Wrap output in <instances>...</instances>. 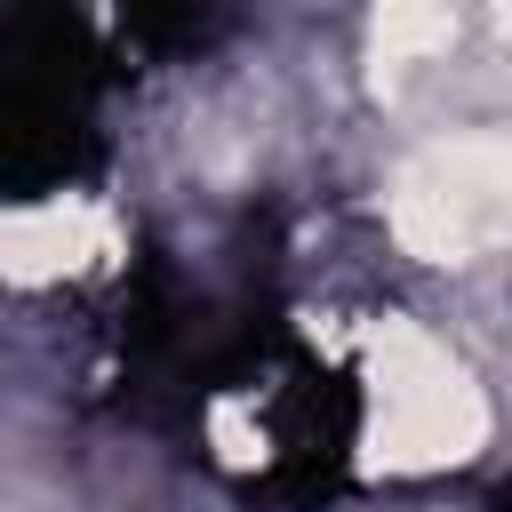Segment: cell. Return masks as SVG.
Masks as SVG:
<instances>
[{
    "mask_svg": "<svg viewBox=\"0 0 512 512\" xmlns=\"http://www.w3.org/2000/svg\"><path fill=\"white\" fill-rule=\"evenodd\" d=\"M112 240L104 208L88 200H40V208H0V272L8 280H56L96 264Z\"/></svg>",
    "mask_w": 512,
    "mask_h": 512,
    "instance_id": "3",
    "label": "cell"
},
{
    "mask_svg": "<svg viewBox=\"0 0 512 512\" xmlns=\"http://www.w3.org/2000/svg\"><path fill=\"white\" fill-rule=\"evenodd\" d=\"M504 32H512V0H504Z\"/></svg>",
    "mask_w": 512,
    "mask_h": 512,
    "instance_id": "5",
    "label": "cell"
},
{
    "mask_svg": "<svg viewBox=\"0 0 512 512\" xmlns=\"http://www.w3.org/2000/svg\"><path fill=\"white\" fill-rule=\"evenodd\" d=\"M384 224L424 264H472L512 240V136H448L400 160Z\"/></svg>",
    "mask_w": 512,
    "mask_h": 512,
    "instance_id": "2",
    "label": "cell"
},
{
    "mask_svg": "<svg viewBox=\"0 0 512 512\" xmlns=\"http://www.w3.org/2000/svg\"><path fill=\"white\" fill-rule=\"evenodd\" d=\"M448 40H456L448 0H376V24H368V64H376V80H400V72H416L424 56H440Z\"/></svg>",
    "mask_w": 512,
    "mask_h": 512,
    "instance_id": "4",
    "label": "cell"
},
{
    "mask_svg": "<svg viewBox=\"0 0 512 512\" xmlns=\"http://www.w3.org/2000/svg\"><path fill=\"white\" fill-rule=\"evenodd\" d=\"M488 440V400L448 344L384 320L368 344V448L384 472H440Z\"/></svg>",
    "mask_w": 512,
    "mask_h": 512,
    "instance_id": "1",
    "label": "cell"
}]
</instances>
